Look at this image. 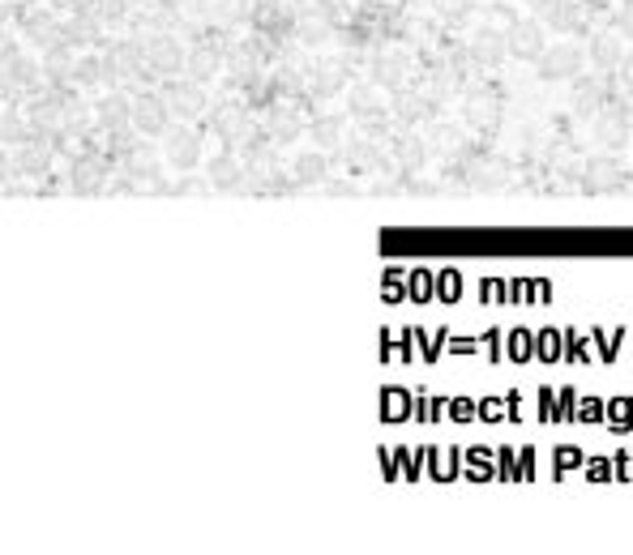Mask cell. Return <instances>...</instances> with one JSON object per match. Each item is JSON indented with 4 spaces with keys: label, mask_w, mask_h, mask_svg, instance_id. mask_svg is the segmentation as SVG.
Returning <instances> with one entry per match:
<instances>
[{
    "label": "cell",
    "mask_w": 633,
    "mask_h": 555,
    "mask_svg": "<svg viewBox=\"0 0 633 555\" xmlns=\"http://www.w3.org/2000/svg\"><path fill=\"white\" fill-rule=\"evenodd\" d=\"M578 419H587V423H604V402H599V398H582Z\"/></svg>",
    "instance_id": "obj_11"
},
{
    "label": "cell",
    "mask_w": 633,
    "mask_h": 555,
    "mask_svg": "<svg viewBox=\"0 0 633 555\" xmlns=\"http://www.w3.org/2000/svg\"><path fill=\"white\" fill-rule=\"evenodd\" d=\"M458 286H462V278H458L454 269H445V274L437 278V295H441V299H458V295H462Z\"/></svg>",
    "instance_id": "obj_9"
},
{
    "label": "cell",
    "mask_w": 633,
    "mask_h": 555,
    "mask_svg": "<svg viewBox=\"0 0 633 555\" xmlns=\"http://www.w3.org/2000/svg\"><path fill=\"white\" fill-rule=\"evenodd\" d=\"M552 462H557V474H569V470H578V466H582V449L561 445V449L552 453Z\"/></svg>",
    "instance_id": "obj_7"
},
{
    "label": "cell",
    "mask_w": 633,
    "mask_h": 555,
    "mask_svg": "<svg viewBox=\"0 0 633 555\" xmlns=\"http://www.w3.org/2000/svg\"><path fill=\"white\" fill-rule=\"evenodd\" d=\"M454 419H475V406L462 398V402H454Z\"/></svg>",
    "instance_id": "obj_17"
},
{
    "label": "cell",
    "mask_w": 633,
    "mask_h": 555,
    "mask_svg": "<svg viewBox=\"0 0 633 555\" xmlns=\"http://www.w3.org/2000/svg\"><path fill=\"white\" fill-rule=\"evenodd\" d=\"M432 291H428V274H415V299H428Z\"/></svg>",
    "instance_id": "obj_18"
},
{
    "label": "cell",
    "mask_w": 633,
    "mask_h": 555,
    "mask_svg": "<svg viewBox=\"0 0 633 555\" xmlns=\"http://www.w3.org/2000/svg\"><path fill=\"white\" fill-rule=\"evenodd\" d=\"M578 419V389H557V423Z\"/></svg>",
    "instance_id": "obj_6"
},
{
    "label": "cell",
    "mask_w": 633,
    "mask_h": 555,
    "mask_svg": "<svg viewBox=\"0 0 633 555\" xmlns=\"http://www.w3.org/2000/svg\"><path fill=\"white\" fill-rule=\"evenodd\" d=\"M505 355H510L514 363H531V359H535V338H531L527 329H514V333L505 338Z\"/></svg>",
    "instance_id": "obj_4"
},
{
    "label": "cell",
    "mask_w": 633,
    "mask_h": 555,
    "mask_svg": "<svg viewBox=\"0 0 633 555\" xmlns=\"http://www.w3.org/2000/svg\"><path fill=\"white\" fill-rule=\"evenodd\" d=\"M518 479H522V483L535 479V449H522V453H518Z\"/></svg>",
    "instance_id": "obj_14"
},
{
    "label": "cell",
    "mask_w": 633,
    "mask_h": 555,
    "mask_svg": "<svg viewBox=\"0 0 633 555\" xmlns=\"http://www.w3.org/2000/svg\"><path fill=\"white\" fill-rule=\"evenodd\" d=\"M535 359L540 363H561V329H540L535 333Z\"/></svg>",
    "instance_id": "obj_2"
},
{
    "label": "cell",
    "mask_w": 633,
    "mask_h": 555,
    "mask_svg": "<svg viewBox=\"0 0 633 555\" xmlns=\"http://www.w3.org/2000/svg\"><path fill=\"white\" fill-rule=\"evenodd\" d=\"M587 359H595L591 342H587V338H578L574 329H569V333H561V363H587Z\"/></svg>",
    "instance_id": "obj_3"
},
{
    "label": "cell",
    "mask_w": 633,
    "mask_h": 555,
    "mask_svg": "<svg viewBox=\"0 0 633 555\" xmlns=\"http://www.w3.org/2000/svg\"><path fill=\"white\" fill-rule=\"evenodd\" d=\"M540 419L557 423V389H540Z\"/></svg>",
    "instance_id": "obj_10"
},
{
    "label": "cell",
    "mask_w": 633,
    "mask_h": 555,
    "mask_svg": "<svg viewBox=\"0 0 633 555\" xmlns=\"http://www.w3.org/2000/svg\"><path fill=\"white\" fill-rule=\"evenodd\" d=\"M497 457H501V466H497V479H505V483H510V479H518V457H514V449H501Z\"/></svg>",
    "instance_id": "obj_12"
},
{
    "label": "cell",
    "mask_w": 633,
    "mask_h": 555,
    "mask_svg": "<svg viewBox=\"0 0 633 555\" xmlns=\"http://www.w3.org/2000/svg\"><path fill=\"white\" fill-rule=\"evenodd\" d=\"M591 342H595V359H599V363H612V359H617V351H621V329H617V333L595 329V333H591Z\"/></svg>",
    "instance_id": "obj_5"
},
{
    "label": "cell",
    "mask_w": 633,
    "mask_h": 555,
    "mask_svg": "<svg viewBox=\"0 0 633 555\" xmlns=\"http://www.w3.org/2000/svg\"><path fill=\"white\" fill-rule=\"evenodd\" d=\"M488 355H492V359H501V333H492V338H488Z\"/></svg>",
    "instance_id": "obj_19"
},
{
    "label": "cell",
    "mask_w": 633,
    "mask_h": 555,
    "mask_svg": "<svg viewBox=\"0 0 633 555\" xmlns=\"http://www.w3.org/2000/svg\"><path fill=\"white\" fill-rule=\"evenodd\" d=\"M612 479L633 483V453H617V457H612Z\"/></svg>",
    "instance_id": "obj_13"
},
{
    "label": "cell",
    "mask_w": 633,
    "mask_h": 555,
    "mask_svg": "<svg viewBox=\"0 0 633 555\" xmlns=\"http://www.w3.org/2000/svg\"><path fill=\"white\" fill-rule=\"evenodd\" d=\"M587 479H591V483H608V479H612V466H608L604 457H595V466H587Z\"/></svg>",
    "instance_id": "obj_15"
},
{
    "label": "cell",
    "mask_w": 633,
    "mask_h": 555,
    "mask_svg": "<svg viewBox=\"0 0 633 555\" xmlns=\"http://www.w3.org/2000/svg\"><path fill=\"white\" fill-rule=\"evenodd\" d=\"M480 415H484V419H492V423H497V419H501V415H505V402H497V398H492V402H484V406H480Z\"/></svg>",
    "instance_id": "obj_16"
},
{
    "label": "cell",
    "mask_w": 633,
    "mask_h": 555,
    "mask_svg": "<svg viewBox=\"0 0 633 555\" xmlns=\"http://www.w3.org/2000/svg\"><path fill=\"white\" fill-rule=\"evenodd\" d=\"M604 423L612 427V432H633V398H612V402H604Z\"/></svg>",
    "instance_id": "obj_1"
},
{
    "label": "cell",
    "mask_w": 633,
    "mask_h": 555,
    "mask_svg": "<svg viewBox=\"0 0 633 555\" xmlns=\"http://www.w3.org/2000/svg\"><path fill=\"white\" fill-rule=\"evenodd\" d=\"M467 457H471V466H467V470H471V479H492V474H497V470L488 466V457H492L488 449H471Z\"/></svg>",
    "instance_id": "obj_8"
}]
</instances>
